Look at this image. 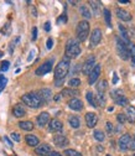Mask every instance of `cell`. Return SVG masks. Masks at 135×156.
<instances>
[{"label": "cell", "mask_w": 135, "mask_h": 156, "mask_svg": "<svg viewBox=\"0 0 135 156\" xmlns=\"http://www.w3.org/2000/svg\"><path fill=\"white\" fill-rule=\"evenodd\" d=\"M69 67H71V61H69L68 57L65 56L55 68V86L56 87L62 86V83L65 82L66 76L68 74Z\"/></svg>", "instance_id": "1"}, {"label": "cell", "mask_w": 135, "mask_h": 156, "mask_svg": "<svg viewBox=\"0 0 135 156\" xmlns=\"http://www.w3.org/2000/svg\"><path fill=\"white\" fill-rule=\"evenodd\" d=\"M21 101H23L24 104H26V105H29V107H31V108H34V109L40 108L41 105L45 104L44 101L41 99L40 94H38V93H34V92H32V93H26V94H24V95L21 97Z\"/></svg>", "instance_id": "2"}, {"label": "cell", "mask_w": 135, "mask_h": 156, "mask_svg": "<svg viewBox=\"0 0 135 156\" xmlns=\"http://www.w3.org/2000/svg\"><path fill=\"white\" fill-rule=\"evenodd\" d=\"M66 57L71 58H77L81 55V45L78 40H74V38H69L66 44Z\"/></svg>", "instance_id": "3"}, {"label": "cell", "mask_w": 135, "mask_h": 156, "mask_svg": "<svg viewBox=\"0 0 135 156\" xmlns=\"http://www.w3.org/2000/svg\"><path fill=\"white\" fill-rule=\"evenodd\" d=\"M76 34H77V38H78L80 42L86 41L89 35V23L87 20L80 21L78 25H77V29H76Z\"/></svg>", "instance_id": "4"}, {"label": "cell", "mask_w": 135, "mask_h": 156, "mask_svg": "<svg viewBox=\"0 0 135 156\" xmlns=\"http://www.w3.org/2000/svg\"><path fill=\"white\" fill-rule=\"evenodd\" d=\"M117 51L122 60L126 61L130 58V45L124 42L120 37H117Z\"/></svg>", "instance_id": "5"}, {"label": "cell", "mask_w": 135, "mask_h": 156, "mask_svg": "<svg viewBox=\"0 0 135 156\" xmlns=\"http://www.w3.org/2000/svg\"><path fill=\"white\" fill-rule=\"evenodd\" d=\"M110 97L113 98V101L115 102V104H118V105H120V107H126V105H128V99H126V97L123 94V92H122L120 89L112 90Z\"/></svg>", "instance_id": "6"}, {"label": "cell", "mask_w": 135, "mask_h": 156, "mask_svg": "<svg viewBox=\"0 0 135 156\" xmlns=\"http://www.w3.org/2000/svg\"><path fill=\"white\" fill-rule=\"evenodd\" d=\"M94 67H95V58L93 56H91V57H88L87 60L84 61V63L82 66V73L89 76Z\"/></svg>", "instance_id": "7"}, {"label": "cell", "mask_w": 135, "mask_h": 156, "mask_svg": "<svg viewBox=\"0 0 135 156\" xmlns=\"http://www.w3.org/2000/svg\"><path fill=\"white\" fill-rule=\"evenodd\" d=\"M52 63H53V60L46 61V62L42 63L40 67L36 68L35 74H36V76H45V74H47V73L51 72V69H52Z\"/></svg>", "instance_id": "8"}, {"label": "cell", "mask_w": 135, "mask_h": 156, "mask_svg": "<svg viewBox=\"0 0 135 156\" xmlns=\"http://www.w3.org/2000/svg\"><path fill=\"white\" fill-rule=\"evenodd\" d=\"M102 41V31L101 29H94L91 34V47L98 46V44Z\"/></svg>", "instance_id": "9"}, {"label": "cell", "mask_w": 135, "mask_h": 156, "mask_svg": "<svg viewBox=\"0 0 135 156\" xmlns=\"http://www.w3.org/2000/svg\"><path fill=\"white\" fill-rule=\"evenodd\" d=\"M84 119H86V124H87V126L91 128V129L94 128L95 125L98 124V115L95 114V113H92V112L87 113L86 116H84Z\"/></svg>", "instance_id": "10"}, {"label": "cell", "mask_w": 135, "mask_h": 156, "mask_svg": "<svg viewBox=\"0 0 135 156\" xmlns=\"http://www.w3.org/2000/svg\"><path fill=\"white\" fill-rule=\"evenodd\" d=\"M53 144L59 147H66L69 144V141L63 134H57L53 136Z\"/></svg>", "instance_id": "11"}, {"label": "cell", "mask_w": 135, "mask_h": 156, "mask_svg": "<svg viewBox=\"0 0 135 156\" xmlns=\"http://www.w3.org/2000/svg\"><path fill=\"white\" fill-rule=\"evenodd\" d=\"M101 65H95V67L93 68V71L91 72V74L88 76V83L89 84H94L97 82V80L99 78V74H101Z\"/></svg>", "instance_id": "12"}, {"label": "cell", "mask_w": 135, "mask_h": 156, "mask_svg": "<svg viewBox=\"0 0 135 156\" xmlns=\"http://www.w3.org/2000/svg\"><path fill=\"white\" fill-rule=\"evenodd\" d=\"M115 14H117V16H118V19H119V20H122V21H125V23H128V21H131V19H133L131 14H130L129 11H126V10L122 9V8H118L117 10H115Z\"/></svg>", "instance_id": "13"}, {"label": "cell", "mask_w": 135, "mask_h": 156, "mask_svg": "<svg viewBox=\"0 0 135 156\" xmlns=\"http://www.w3.org/2000/svg\"><path fill=\"white\" fill-rule=\"evenodd\" d=\"M130 139H131V136H130L129 134H124V135H122L120 138H119V140H118V146H119V149H120L122 151L128 150Z\"/></svg>", "instance_id": "14"}, {"label": "cell", "mask_w": 135, "mask_h": 156, "mask_svg": "<svg viewBox=\"0 0 135 156\" xmlns=\"http://www.w3.org/2000/svg\"><path fill=\"white\" fill-rule=\"evenodd\" d=\"M35 151H36L37 155H40V156H47L52 152V147L48 144H41V145H38L36 147Z\"/></svg>", "instance_id": "15"}, {"label": "cell", "mask_w": 135, "mask_h": 156, "mask_svg": "<svg viewBox=\"0 0 135 156\" xmlns=\"http://www.w3.org/2000/svg\"><path fill=\"white\" fill-rule=\"evenodd\" d=\"M36 122L38 124V126H45L46 124L50 123V114L47 112H42L41 114H38L37 115V118H36Z\"/></svg>", "instance_id": "16"}, {"label": "cell", "mask_w": 135, "mask_h": 156, "mask_svg": "<svg viewBox=\"0 0 135 156\" xmlns=\"http://www.w3.org/2000/svg\"><path fill=\"white\" fill-rule=\"evenodd\" d=\"M68 107L72 109V110H76V112H78V110H82L83 109V103L81 99L78 98H72L68 101Z\"/></svg>", "instance_id": "17"}, {"label": "cell", "mask_w": 135, "mask_h": 156, "mask_svg": "<svg viewBox=\"0 0 135 156\" xmlns=\"http://www.w3.org/2000/svg\"><path fill=\"white\" fill-rule=\"evenodd\" d=\"M48 129H50V131H61L63 129V124L61 120L55 118L48 123Z\"/></svg>", "instance_id": "18"}, {"label": "cell", "mask_w": 135, "mask_h": 156, "mask_svg": "<svg viewBox=\"0 0 135 156\" xmlns=\"http://www.w3.org/2000/svg\"><path fill=\"white\" fill-rule=\"evenodd\" d=\"M125 116H126V120L130 124L135 123V107L134 105H128L126 110H125Z\"/></svg>", "instance_id": "19"}, {"label": "cell", "mask_w": 135, "mask_h": 156, "mask_svg": "<svg viewBox=\"0 0 135 156\" xmlns=\"http://www.w3.org/2000/svg\"><path fill=\"white\" fill-rule=\"evenodd\" d=\"M38 94H40V97H41V99L44 101V103H48L51 101V98H52V92L48 88L41 89L40 92H38Z\"/></svg>", "instance_id": "20"}, {"label": "cell", "mask_w": 135, "mask_h": 156, "mask_svg": "<svg viewBox=\"0 0 135 156\" xmlns=\"http://www.w3.org/2000/svg\"><path fill=\"white\" fill-rule=\"evenodd\" d=\"M25 141L31 147H37V145L40 144V141H38V139H37V136H35L32 134H29V135L25 136Z\"/></svg>", "instance_id": "21"}, {"label": "cell", "mask_w": 135, "mask_h": 156, "mask_svg": "<svg viewBox=\"0 0 135 156\" xmlns=\"http://www.w3.org/2000/svg\"><path fill=\"white\" fill-rule=\"evenodd\" d=\"M12 113H14V116H16V118H21V116L26 115V109L23 104H16L14 107Z\"/></svg>", "instance_id": "22"}, {"label": "cell", "mask_w": 135, "mask_h": 156, "mask_svg": "<svg viewBox=\"0 0 135 156\" xmlns=\"http://www.w3.org/2000/svg\"><path fill=\"white\" fill-rule=\"evenodd\" d=\"M68 123H69V126L73 128V129H78L80 125H81V122L78 119V116H76V115H72L68 118Z\"/></svg>", "instance_id": "23"}, {"label": "cell", "mask_w": 135, "mask_h": 156, "mask_svg": "<svg viewBox=\"0 0 135 156\" xmlns=\"http://www.w3.org/2000/svg\"><path fill=\"white\" fill-rule=\"evenodd\" d=\"M86 98H87V101H88V103L93 107V108H97L98 107V102H97V98L94 97V94L92 93V92H87V94H86Z\"/></svg>", "instance_id": "24"}, {"label": "cell", "mask_w": 135, "mask_h": 156, "mask_svg": "<svg viewBox=\"0 0 135 156\" xmlns=\"http://www.w3.org/2000/svg\"><path fill=\"white\" fill-rule=\"evenodd\" d=\"M19 128H20L21 130H25V131H31L34 129V124H32V122L25 120V122L19 123Z\"/></svg>", "instance_id": "25"}, {"label": "cell", "mask_w": 135, "mask_h": 156, "mask_svg": "<svg viewBox=\"0 0 135 156\" xmlns=\"http://www.w3.org/2000/svg\"><path fill=\"white\" fill-rule=\"evenodd\" d=\"M80 12L84 19H91L92 17V12H91V10L88 9L87 5H81L80 6Z\"/></svg>", "instance_id": "26"}, {"label": "cell", "mask_w": 135, "mask_h": 156, "mask_svg": "<svg viewBox=\"0 0 135 156\" xmlns=\"http://www.w3.org/2000/svg\"><path fill=\"white\" fill-rule=\"evenodd\" d=\"M89 5H91V8L93 9L94 15H98V14L101 12V5H102L101 2H94V0H92V2H89Z\"/></svg>", "instance_id": "27"}, {"label": "cell", "mask_w": 135, "mask_h": 156, "mask_svg": "<svg viewBox=\"0 0 135 156\" xmlns=\"http://www.w3.org/2000/svg\"><path fill=\"white\" fill-rule=\"evenodd\" d=\"M107 88H108V83H107V81H101L98 84H97V90H98V93L99 94H104V92L107 90Z\"/></svg>", "instance_id": "28"}, {"label": "cell", "mask_w": 135, "mask_h": 156, "mask_svg": "<svg viewBox=\"0 0 135 156\" xmlns=\"http://www.w3.org/2000/svg\"><path fill=\"white\" fill-rule=\"evenodd\" d=\"M93 136H94V139L97 140V141H99V143L104 141V139H105L104 133H103V131H101V130H95V131L93 133Z\"/></svg>", "instance_id": "29"}, {"label": "cell", "mask_w": 135, "mask_h": 156, "mask_svg": "<svg viewBox=\"0 0 135 156\" xmlns=\"http://www.w3.org/2000/svg\"><path fill=\"white\" fill-rule=\"evenodd\" d=\"M103 15H104V19H105V23L109 27H112V15H110V11L109 9H104L103 10Z\"/></svg>", "instance_id": "30"}, {"label": "cell", "mask_w": 135, "mask_h": 156, "mask_svg": "<svg viewBox=\"0 0 135 156\" xmlns=\"http://www.w3.org/2000/svg\"><path fill=\"white\" fill-rule=\"evenodd\" d=\"M68 84H69L71 88H77V87L81 86V80H80V78H71Z\"/></svg>", "instance_id": "31"}, {"label": "cell", "mask_w": 135, "mask_h": 156, "mask_svg": "<svg viewBox=\"0 0 135 156\" xmlns=\"http://www.w3.org/2000/svg\"><path fill=\"white\" fill-rule=\"evenodd\" d=\"M130 60H131V66L135 68V45L130 44Z\"/></svg>", "instance_id": "32"}, {"label": "cell", "mask_w": 135, "mask_h": 156, "mask_svg": "<svg viewBox=\"0 0 135 156\" xmlns=\"http://www.w3.org/2000/svg\"><path fill=\"white\" fill-rule=\"evenodd\" d=\"M0 32H2L3 35H5V36H9V35L11 34V25H10L9 23H6V24L4 25V27L0 30Z\"/></svg>", "instance_id": "33"}, {"label": "cell", "mask_w": 135, "mask_h": 156, "mask_svg": "<svg viewBox=\"0 0 135 156\" xmlns=\"http://www.w3.org/2000/svg\"><path fill=\"white\" fill-rule=\"evenodd\" d=\"M61 94H63V95H71V97H73V95H77L78 94V92L77 90H74L73 88H66V89H63L62 90V93Z\"/></svg>", "instance_id": "34"}, {"label": "cell", "mask_w": 135, "mask_h": 156, "mask_svg": "<svg viewBox=\"0 0 135 156\" xmlns=\"http://www.w3.org/2000/svg\"><path fill=\"white\" fill-rule=\"evenodd\" d=\"M65 154H66V156H82V154H80L78 151H76V150H73V149L66 150Z\"/></svg>", "instance_id": "35"}, {"label": "cell", "mask_w": 135, "mask_h": 156, "mask_svg": "<svg viewBox=\"0 0 135 156\" xmlns=\"http://www.w3.org/2000/svg\"><path fill=\"white\" fill-rule=\"evenodd\" d=\"M117 119H118V122H119L120 124H124V123H125V120H126L125 113H124V114H123V113H119V114L117 115Z\"/></svg>", "instance_id": "36"}, {"label": "cell", "mask_w": 135, "mask_h": 156, "mask_svg": "<svg viewBox=\"0 0 135 156\" xmlns=\"http://www.w3.org/2000/svg\"><path fill=\"white\" fill-rule=\"evenodd\" d=\"M9 66H10V63H9L8 61H3V62H2V67H0V69H2L3 72H5V71H8V69H9Z\"/></svg>", "instance_id": "37"}, {"label": "cell", "mask_w": 135, "mask_h": 156, "mask_svg": "<svg viewBox=\"0 0 135 156\" xmlns=\"http://www.w3.org/2000/svg\"><path fill=\"white\" fill-rule=\"evenodd\" d=\"M105 129H107V131H108L109 134H113L114 128H113V124H112L110 122H107V124H105Z\"/></svg>", "instance_id": "38"}, {"label": "cell", "mask_w": 135, "mask_h": 156, "mask_svg": "<svg viewBox=\"0 0 135 156\" xmlns=\"http://www.w3.org/2000/svg\"><path fill=\"white\" fill-rule=\"evenodd\" d=\"M128 149L131 150V151H135V138H131L130 139V143H129V147Z\"/></svg>", "instance_id": "39"}, {"label": "cell", "mask_w": 135, "mask_h": 156, "mask_svg": "<svg viewBox=\"0 0 135 156\" xmlns=\"http://www.w3.org/2000/svg\"><path fill=\"white\" fill-rule=\"evenodd\" d=\"M67 21V16H66V14H63V15H61L59 19H57V24H61V23H66Z\"/></svg>", "instance_id": "40"}, {"label": "cell", "mask_w": 135, "mask_h": 156, "mask_svg": "<svg viewBox=\"0 0 135 156\" xmlns=\"http://www.w3.org/2000/svg\"><path fill=\"white\" fill-rule=\"evenodd\" d=\"M11 139H14L15 141H20V135L14 131V133H11Z\"/></svg>", "instance_id": "41"}, {"label": "cell", "mask_w": 135, "mask_h": 156, "mask_svg": "<svg viewBox=\"0 0 135 156\" xmlns=\"http://www.w3.org/2000/svg\"><path fill=\"white\" fill-rule=\"evenodd\" d=\"M37 38V29L36 27H32V36H31V40L32 41H36Z\"/></svg>", "instance_id": "42"}, {"label": "cell", "mask_w": 135, "mask_h": 156, "mask_svg": "<svg viewBox=\"0 0 135 156\" xmlns=\"http://www.w3.org/2000/svg\"><path fill=\"white\" fill-rule=\"evenodd\" d=\"M52 46H53V40L50 37V38H47V42H46V47L48 48V50H51L52 48Z\"/></svg>", "instance_id": "43"}, {"label": "cell", "mask_w": 135, "mask_h": 156, "mask_svg": "<svg viewBox=\"0 0 135 156\" xmlns=\"http://www.w3.org/2000/svg\"><path fill=\"white\" fill-rule=\"evenodd\" d=\"M4 141H5V143H6L9 146H11V147H12V143L10 141V139L8 138V136H4Z\"/></svg>", "instance_id": "44"}, {"label": "cell", "mask_w": 135, "mask_h": 156, "mask_svg": "<svg viewBox=\"0 0 135 156\" xmlns=\"http://www.w3.org/2000/svg\"><path fill=\"white\" fill-rule=\"evenodd\" d=\"M117 82H118V76L117 73H113V84H117Z\"/></svg>", "instance_id": "45"}, {"label": "cell", "mask_w": 135, "mask_h": 156, "mask_svg": "<svg viewBox=\"0 0 135 156\" xmlns=\"http://www.w3.org/2000/svg\"><path fill=\"white\" fill-rule=\"evenodd\" d=\"M6 83H8V80H5V81H4V82H3L2 84H0V93H2V90H3L4 88H5V86H6Z\"/></svg>", "instance_id": "46"}, {"label": "cell", "mask_w": 135, "mask_h": 156, "mask_svg": "<svg viewBox=\"0 0 135 156\" xmlns=\"http://www.w3.org/2000/svg\"><path fill=\"white\" fill-rule=\"evenodd\" d=\"M45 30H46V31H47V32H48V31H50V30H51V24H50V23H48V21H47V23H46V24H45Z\"/></svg>", "instance_id": "47"}, {"label": "cell", "mask_w": 135, "mask_h": 156, "mask_svg": "<svg viewBox=\"0 0 135 156\" xmlns=\"http://www.w3.org/2000/svg\"><path fill=\"white\" fill-rule=\"evenodd\" d=\"M31 11H32V16H34V17H36V16H37V12H36L35 6H32V5H31Z\"/></svg>", "instance_id": "48"}, {"label": "cell", "mask_w": 135, "mask_h": 156, "mask_svg": "<svg viewBox=\"0 0 135 156\" xmlns=\"http://www.w3.org/2000/svg\"><path fill=\"white\" fill-rule=\"evenodd\" d=\"M50 156H62L60 152H57V151H52L51 154H50Z\"/></svg>", "instance_id": "49"}, {"label": "cell", "mask_w": 135, "mask_h": 156, "mask_svg": "<svg viewBox=\"0 0 135 156\" xmlns=\"http://www.w3.org/2000/svg\"><path fill=\"white\" fill-rule=\"evenodd\" d=\"M5 80H6V78H5V77H4L3 74H0V84H2V83H3V82H4Z\"/></svg>", "instance_id": "50"}, {"label": "cell", "mask_w": 135, "mask_h": 156, "mask_svg": "<svg viewBox=\"0 0 135 156\" xmlns=\"http://www.w3.org/2000/svg\"><path fill=\"white\" fill-rule=\"evenodd\" d=\"M119 3L120 4H129L130 2H129V0H119Z\"/></svg>", "instance_id": "51"}, {"label": "cell", "mask_w": 135, "mask_h": 156, "mask_svg": "<svg viewBox=\"0 0 135 156\" xmlns=\"http://www.w3.org/2000/svg\"><path fill=\"white\" fill-rule=\"evenodd\" d=\"M69 4H72V5H76V4H77V2H69Z\"/></svg>", "instance_id": "52"}, {"label": "cell", "mask_w": 135, "mask_h": 156, "mask_svg": "<svg viewBox=\"0 0 135 156\" xmlns=\"http://www.w3.org/2000/svg\"><path fill=\"white\" fill-rule=\"evenodd\" d=\"M3 56H4V53H3L2 51H0V57H3Z\"/></svg>", "instance_id": "53"}, {"label": "cell", "mask_w": 135, "mask_h": 156, "mask_svg": "<svg viewBox=\"0 0 135 156\" xmlns=\"http://www.w3.org/2000/svg\"><path fill=\"white\" fill-rule=\"evenodd\" d=\"M130 156H135V154H133V155H130Z\"/></svg>", "instance_id": "54"}, {"label": "cell", "mask_w": 135, "mask_h": 156, "mask_svg": "<svg viewBox=\"0 0 135 156\" xmlns=\"http://www.w3.org/2000/svg\"><path fill=\"white\" fill-rule=\"evenodd\" d=\"M107 156H110V155H107Z\"/></svg>", "instance_id": "55"}]
</instances>
